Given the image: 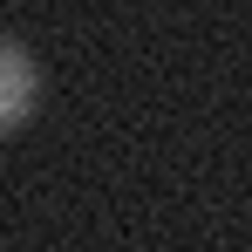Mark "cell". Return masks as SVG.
Listing matches in <instances>:
<instances>
[{"label": "cell", "mask_w": 252, "mask_h": 252, "mask_svg": "<svg viewBox=\"0 0 252 252\" xmlns=\"http://www.w3.org/2000/svg\"><path fill=\"white\" fill-rule=\"evenodd\" d=\"M34 89H41L34 55H28L21 41H0V129H14L28 109H34Z\"/></svg>", "instance_id": "6da1fadb"}]
</instances>
